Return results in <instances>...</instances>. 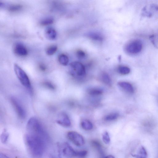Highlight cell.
I'll list each match as a JSON object with an SVG mask.
<instances>
[{"label": "cell", "mask_w": 158, "mask_h": 158, "mask_svg": "<svg viewBox=\"0 0 158 158\" xmlns=\"http://www.w3.org/2000/svg\"><path fill=\"white\" fill-rule=\"evenodd\" d=\"M119 116V114L117 113H114L106 116L104 119L106 121H111L117 119Z\"/></svg>", "instance_id": "21"}, {"label": "cell", "mask_w": 158, "mask_h": 158, "mask_svg": "<svg viewBox=\"0 0 158 158\" xmlns=\"http://www.w3.org/2000/svg\"><path fill=\"white\" fill-rule=\"evenodd\" d=\"M87 154V152L86 150H82L77 152V156L79 157H83L85 156Z\"/></svg>", "instance_id": "30"}, {"label": "cell", "mask_w": 158, "mask_h": 158, "mask_svg": "<svg viewBox=\"0 0 158 158\" xmlns=\"http://www.w3.org/2000/svg\"><path fill=\"white\" fill-rule=\"evenodd\" d=\"M101 80L105 84L110 85L111 82L109 75L106 73H103L101 74Z\"/></svg>", "instance_id": "20"}, {"label": "cell", "mask_w": 158, "mask_h": 158, "mask_svg": "<svg viewBox=\"0 0 158 158\" xmlns=\"http://www.w3.org/2000/svg\"><path fill=\"white\" fill-rule=\"evenodd\" d=\"M119 72L122 75H126L129 74L130 70L129 67L124 66H120L118 68Z\"/></svg>", "instance_id": "22"}, {"label": "cell", "mask_w": 158, "mask_h": 158, "mask_svg": "<svg viewBox=\"0 0 158 158\" xmlns=\"http://www.w3.org/2000/svg\"><path fill=\"white\" fill-rule=\"evenodd\" d=\"M142 48V41L139 39H135L127 44L126 47V50L129 54H136L140 53Z\"/></svg>", "instance_id": "5"}, {"label": "cell", "mask_w": 158, "mask_h": 158, "mask_svg": "<svg viewBox=\"0 0 158 158\" xmlns=\"http://www.w3.org/2000/svg\"><path fill=\"white\" fill-rule=\"evenodd\" d=\"M81 126L82 128L87 131L92 130L93 128L92 123L87 120H84L81 123Z\"/></svg>", "instance_id": "16"}, {"label": "cell", "mask_w": 158, "mask_h": 158, "mask_svg": "<svg viewBox=\"0 0 158 158\" xmlns=\"http://www.w3.org/2000/svg\"><path fill=\"white\" fill-rule=\"evenodd\" d=\"M58 60L59 62L63 65H66L69 62V58L67 56L63 54L60 55L59 56Z\"/></svg>", "instance_id": "19"}, {"label": "cell", "mask_w": 158, "mask_h": 158, "mask_svg": "<svg viewBox=\"0 0 158 158\" xmlns=\"http://www.w3.org/2000/svg\"><path fill=\"white\" fill-rule=\"evenodd\" d=\"M58 47L56 46H52L48 48L46 50V53L49 56L52 55L57 51Z\"/></svg>", "instance_id": "23"}, {"label": "cell", "mask_w": 158, "mask_h": 158, "mask_svg": "<svg viewBox=\"0 0 158 158\" xmlns=\"http://www.w3.org/2000/svg\"><path fill=\"white\" fill-rule=\"evenodd\" d=\"M22 6L20 5H14L10 6L8 8V10L10 12H15L21 9Z\"/></svg>", "instance_id": "27"}, {"label": "cell", "mask_w": 158, "mask_h": 158, "mask_svg": "<svg viewBox=\"0 0 158 158\" xmlns=\"http://www.w3.org/2000/svg\"><path fill=\"white\" fill-rule=\"evenodd\" d=\"M26 130L27 133L36 135L48 139L46 131L40 121L35 117H32L28 120Z\"/></svg>", "instance_id": "2"}, {"label": "cell", "mask_w": 158, "mask_h": 158, "mask_svg": "<svg viewBox=\"0 0 158 158\" xmlns=\"http://www.w3.org/2000/svg\"><path fill=\"white\" fill-rule=\"evenodd\" d=\"M70 66L74 72L79 76H84L86 74V70L84 65L81 63L75 62L71 63Z\"/></svg>", "instance_id": "8"}, {"label": "cell", "mask_w": 158, "mask_h": 158, "mask_svg": "<svg viewBox=\"0 0 158 158\" xmlns=\"http://www.w3.org/2000/svg\"><path fill=\"white\" fill-rule=\"evenodd\" d=\"M132 156L135 157L144 158L147 156V154L145 149L143 147L141 146L139 149L137 154L133 155Z\"/></svg>", "instance_id": "17"}, {"label": "cell", "mask_w": 158, "mask_h": 158, "mask_svg": "<svg viewBox=\"0 0 158 158\" xmlns=\"http://www.w3.org/2000/svg\"><path fill=\"white\" fill-rule=\"evenodd\" d=\"M67 136L68 138L77 146H81L85 144L84 137L82 135L77 132L70 131L67 133Z\"/></svg>", "instance_id": "6"}, {"label": "cell", "mask_w": 158, "mask_h": 158, "mask_svg": "<svg viewBox=\"0 0 158 158\" xmlns=\"http://www.w3.org/2000/svg\"><path fill=\"white\" fill-rule=\"evenodd\" d=\"M9 137V134L5 130L2 133L1 135V140L3 143H5L7 141Z\"/></svg>", "instance_id": "24"}, {"label": "cell", "mask_w": 158, "mask_h": 158, "mask_svg": "<svg viewBox=\"0 0 158 158\" xmlns=\"http://www.w3.org/2000/svg\"><path fill=\"white\" fill-rule=\"evenodd\" d=\"M150 39L153 44L154 45V46L155 47L157 48V45L155 42L154 36L153 35H151L150 37Z\"/></svg>", "instance_id": "32"}, {"label": "cell", "mask_w": 158, "mask_h": 158, "mask_svg": "<svg viewBox=\"0 0 158 158\" xmlns=\"http://www.w3.org/2000/svg\"><path fill=\"white\" fill-rule=\"evenodd\" d=\"M57 32L53 28H47L45 32V37L50 40H53L57 37Z\"/></svg>", "instance_id": "13"}, {"label": "cell", "mask_w": 158, "mask_h": 158, "mask_svg": "<svg viewBox=\"0 0 158 158\" xmlns=\"http://www.w3.org/2000/svg\"><path fill=\"white\" fill-rule=\"evenodd\" d=\"M91 144L98 151L101 156L104 157L105 153L102 145L100 143L97 141L93 140L91 141Z\"/></svg>", "instance_id": "15"}, {"label": "cell", "mask_w": 158, "mask_h": 158, "mask_svg": "<svg viewBox=\"0 0 158 158\" xmlns=\"http://www.w3.org/2000/svg\"><path fill=\"white\" fill-rule=\"evenodd\" d=\"M58 151L59 155L66 157H72L77 156V151L66 142L58 144Z\"/></svg>", "instance_id": "4"}, {"label": "cell", "mask_w": 158, "mask_h": 158, "mask_svg": "<svg viewBox=\"0 0 158 158\" xmlns=\"http://www.w3.org/2000/svg\"><path fill=\"white\" fill-rule=\"evenodd\" d=\"M11 101L18 117L21 119H24L26 112L19 100L15 97H12L11 98Z\"/></svg>", "instance_id": "7"}, {"label": "cell", "mask_w": 158, "mask_h": 158, "mask_svg": "<svg viewBox=\"0 0 158 158\" xmlns=\"http://www.w3.org/2000/svg\"><path fill=\"white\" fill-rule=\"evenodd\" d=\"M56 122L59 125L65 127H70L71 125L70 120L68 116L65 113L62 112L59 115Z\"/></svg>", "instance_id": "10"}, {"label": "cell", "mask_w": 158, "mask_h": 158, "mask_svg": "<svg viewBox=\"0 0 158 158\" xmlns=\"http://www.w3.org/2000/svg\"><path fill=\"white\" fill-rule=\"evenodd\" d=\"M76 55L78 59H82L85 57L86 54L83 51L80 50L77 51Z\"/></svg>", "instance_id": "29"}, {"label": "cell", "mask_w": 158, "mask_h": 158, "mask_svg": "<svg viewBox=\"0 0 158 158\" xmlns=\"http://www.w3.org/2000/svg\"><path fill=\"white\" fill-rule=\"evenodd\" d=\"M105 157L108 158H114L115 157L111 155H109L107 156H105Z\"/></svg>", "instance_id": "34"}, {"label": "cell", "mask_w": 158, "mask_h": 158, "mask_svg": "<svg viewBox=\"0 0 158 158\" xmlns=\"http://www.w3.org/2000/svg\"><path fill=\"white\" fill-rule=\"evenodd\" d=\"M48 139L38 135L26 133L25 141L28 150L31 154L39 157L44 154Z\"/></svg>", "instance_id": "1"}, {"label": "cell", "mask_w": 158, "mask_h": 158, "mask_svg": "<svg viewBox=\"0 0 158 158\" xmlns=\"http://www.w3.org/2000/svg\"><path fill=\"white\" fill-rule=\"evenodd\" d=\"M149 10L146 7L143 8L142 15L148 17H151L153 15V12H156L158 11V5L155 4H151L149 6Z\"/></svg>", "instance_id": "11"}, {"label": "cell", "mask_w": 158, "mask_h": 158, "mask_svg": "<svg viewBox=\"0 0 158 158\" xmlns=\"http://www.w3.org/2000/svg\"><path fill=\"white\" fill-rule=\"evenodd\" d=\"M87 36L89 38L94 41L101 42L103 41L102 36L97 32H90L88 33Z\"/></svg>", "instance_id": "14"}, {"label": "cell", "mask_w": 158, "mask_h": 158, "mask_svg": "<svg viewBox=\"0 0 158 158\" xmlns=\"http://www.w3.org/2000/svg\"><path fill=\"white\" fill-rule=\"evenodd\" d=\"M53 22V19L48 18L42 20L41 22V24L43 26H48L52 24Z\"/></svg>", "instance_id": "26"}, {"label": "cell", "mask_w": 158, "mask_h": 158, "mask_svg": "<svg viewBox=\"0 0 158 158\" xmlns=\"http://www.w3.org/2000/svg\"><path fill=\"white\" fill-rule=\"evenodd\" d=\"M13 50L16 55L20 57H25L28 53V50L26 47L20 43L15 44L14 46Z\"/></svg>", "instance_id": "9"}, {"label": "cell", "mask_w": 158, "mask_h": 158, "mask_svg": "<svg viewBox=\"0 0 158 158\" xmlns=\"http://www.w3.org/2000/svg\"><path fill=\"white\" fill-rule=\"evenodd\" d=\"M102 139L104 142L106 144H109L110 142V138L108 132L105 131L102 134Z\"/></svg>", "instance_id": "25"}, {"label": "cell", "mask_w": 158, "mask_h": 158, "mask_svg": "<svg viewBox=\"0 0 158 158\" xmlns=\"http://www.w3.org/2000/svg\"><path fill=\"white\" fill-rule=\"evenodd\" d=\"M118 85L124 91L128 93H133L134 92V89L133 86L129 83L121 82L119 83Z\"/></svg>", "instance_id": "12"}, {"label": "cell", "mask_w": 158, "mask_h": 158, "mask_svg": "<svg viewBox=\"0 0 158 158\" xmlns=\"http://www.w3.org/2000/svg\"><path fill=\"white\" fill-rule=\"evenodd\" d=\"M103 90L99 88H93L90 89L88 91L89 94L92 96H98L102 94Z\"/></svg>", "instance_id": "18"}, {"label": "cell", "mask_w": 158, "mask_h": 158, "mask_svg": "<svg viewBox=\"0 0 158 158\" xmlns=\"http://www.w3.org/2000/svg\"><path fill=\"white\" fill-rule=\"evenodd\" d=\"M8 157L4 154L0 153V158H8Z\"/></svg>", "instance_id": "33"}, {"label": "cell", "mask_w": 158, "mask_h": 158, "mask_svg": "<svg viewBox=\"0 0 158 158\" xmlns=\"http://www.w3.org/2000/svg\"><path fill=\"white\" fill-rule=\"evenodd\" d=\"M39 68L40 70L42 71H45L47 69L46 66L43 63H40L39 64Z\"/></svg>", "instance_id": "31"}, {"label": "cell", "mask_w": 158, "mask_h": 158, "mask_svg": "<svg viewBox=\"0 0 158 158\" xmlns=\"http://www.w3.org/2000/svg\"><path fill=\"white\" fill-rule=\"evenodd\" d=\"M43 85L45 87L51 90H53L55 89V87L52 83L48 82H44L43 83Z\"/></svg>", "instance_id": "28"}, {"label": "cell", "mask_w": 158, "mask_h": 158, "mask_svg": "<svg viewBox=\"0 0 158 158\" xmlns=\"http://www.w3.org/2000/svg\"><path fill=\"white\" fill-rule=\"evenodd\" d=\"M14 68L15 74L21 83L32 93L31 84L27 74L17 64H14Z\"/></svg>", "instance_id": "3"}]
</instances>
